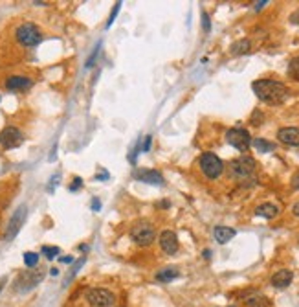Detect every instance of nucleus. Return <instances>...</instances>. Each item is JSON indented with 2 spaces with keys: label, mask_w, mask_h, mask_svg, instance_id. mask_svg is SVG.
Returning a JSON list of instances; mask_svg holds the SVG:
<instances>
[{
  "label": "nucleus",
  "mask_w": 299,
  "mask_h": 307,
  "mask_svg": "<svg viewBox=\"0 0 299 307\" xmlns=\"http://www.w3.org/2000/svg\"><path fill=\"white\" fill-rule=\"evenodd\" d=\"M213 235L215 239H217V243L226 245V243L231 241L235 235H237V232H235V228H229V226H215Z\"/></svg>",
  "instance_id": "dca6fc26"
},
{
  "label": "nucleus",
  "mask_w": 299,
  "mask_h": 307,
  "mask_svg": "<svg viewBox=\"0 0 299 307\" xmlns=\"http://www.w3.org/2000/svg\"><path fill=\"white\" fill-rule=\"evenodd\" d=\"M50 274H52V276H57L59 270H57V268H52V270H50Z\"/></svg>",
  "instance_id": "58836bf2"
},
{
  "label": "nucleus",
  "mask_w": 299,
  "mask_h": 307,
  "mask_svg": "<svg viewBox=\"0 0 299 307\" xmlns=\"http://www.w3.org/2000/svg\"><path fill=\"white\" fill-rule=\"evenodd\" d=\"M204 258L209 260V258H211V250H204Z\"/></svg>",
  "instance_id": "4c0bfd02"
},
{
  "label": "nucleus",
  "mask_w": 299,
  "mask_h": 307,
  "mask_svg": "<svg viewBox=\"0 0 299 307\" xmlns=\"http://www.w3.org/2000/svg\"><path fill=\"white\" fill-rule=\"evenodd\" d=\"M37 263H39V254L37 252H24V265L28 268L37 267Z\"/></svg>",
  "instance_id": "5701e85b"
},
{
  "label": "nucleus",
  "mask_w": 299,
  "mask_h": 307,
  "mask_svg": "<svg viewBox=\"0 0 299 307\" xmlns=\"http://www.w3.org/2000/svg\"><path fill=\"white\" fill-rule=\"evenodd\" d=\"M160 247L165 254H176L178 249H180V245H178V237L173 230H163L162 234H160Z\"/></svg>",
  "instance_id": "9b49d317"
},
{
  "label": "nucleus",
  "mask_w": 299,
  "mask_h": 307,
  "mask_svg": "<svg viewBox=\"0 0 299 307\" xmlns=\"http://www.w3.org/2000/svg\"><path fill=\"white\" fill-rule=\"evenodd\" d=\"M99 208H101V203H99L98 199H92V210H94V212H99Z\"/></svg>",
  "instance_id": "2f4dec72"
},
{
  "label": "nucleus",
  "mask_w": 299,
  "mask_h": 307,
  "mask_svg": "<svg viewBox=\"0 0 299 307\" xmlns=\"http://www.w3.org/2000/svg\"><path fill=\"white\" fill-rule=\"evenodd\" d=\"M255 170H257V164L252 157L248 155H242V157L235 158L229 162V173L233 178L237 180H248L255 175Z\"/></svg>",
  "instance_id": "f03ea898"
},
{
  "label": "nucleus",
  "mask_w": 299,
  "mask_h": 307,
  "mask_svg": "<svg viewBox=\"0 0 299 307\" xmlns=\"http://www.w3.org/2000/svg\"><path fill=\"white\" fill-rule=\"evenodd\" d=\"M130 239L136 243L138 247H149L150 243H154L156 239V230L147 221L136 222L130 228Z\"/></svg>",
  "instance_id": "7ed1b4c3"
},
{
  "label": "nucleus",
  "mask_w": 299,
  "mask_h": 307,
  "mask_svg": "<svg viewBox=\"0 0 299 307\" xmlns=\"http://www.w3.org/2000/svg\"><path fill=\"white\" fill-rule=\"evenodd\" d=\"M119 7H121V2H116V6H114V11L111 13V19H109V22H107V26H111L112 22H114V19H116L117 11H119Z\"/></svg>",
  "instance_id": "393cba45"
},
{
  "label": "nucleus",
  "mask_w": 299,
  "mask_h": 307,
  "mask_svg": "<svg viewBox=\"0 0 299 307\" xmlns=\"http://www.w3.org/2000/svg\"><path fill=\"white\" fill-rule=\"evenodd\" d=\"M22 142H24V134H22L20 129H17L13 125L4 127V129L0 131V145H2L4 149H15V147L22 145Z\"/></svg>",
  "instance_id": "1a4fd4ad"
},
{
  "label": "nucleus",
  "mask_w": 299,
  "mask_h": 307,
  "mask_svg": "<svg viewBox=\"0 0 299 307\" xmlns=\"http://www.w3.org/2000/svg\"><path fill=\"white\" fill-rule=\"evenodd\" d=\"M292 214H294V216H298V217H299V203H296V204H294V206H292Z\"/></svg>",
  "instance_id": "f704fd0d"
},
{
  "label": "nucleus",
  "mask_w": 299,
  "mask_h": 307,
  "mask_svg": "<svg viewBox=\"0 0 299 307\" xmlns=\"http://www.w3.org/2000/svg\"><path fill=\"white\" fill-rule=\"evenodd\" d=\"M277 138L281 144L299 147V127H281L277 131Z\"/></svg>",
  "instance_id": "f8f14e48"
},
{
  "label": "nucleus",
  "mask_w": 299,
  "mask_h": 307,
  "mask_svg": "<svg viewBox=\"0 0 299 307\" xmlns=\"http://www.w3.org/2000/svg\"><path fill=\"white\" fill-rule=\"evenodd\" d=\"M250 48H252L250 41H248V39H241V41H237V43H233V44H231V48H229V53H231V55H244V53L250 52Z\"/></svg>",
  "instance_id": "aec40b11"
},
{
  "label": "nucleus",
  "mask_w": 299,
  "mask_h": 307,
  "mask_svg": "<svg viewBox=\"0 0 299 307\" xmlns=\"http://www.w3.org/2000/svg\"><path fill=\"white\" fill-rule=\"evenodd\" d=\"M226 140H228V144L231 147H235L237 151H241V153H246L250 149V145H252V136H250V132L246 129H242V127H233V129H229L226 132Z\"/></svg>",
  "instance_id": "6e6552de"
},
{
  "label": "nucleus",
  "mask_w": 299,
  "mask_h": 307,
  "mask_svg": "<svg viewBox=\"0 0 299 307\" xmlns=\"http://www.w3.org/2000/svg\"><path fill=\"white\" fill-rule=\"evenodd\" d=\"M61 262H63V263H72V262H74V258L66 256V258H61Z\"/></svg>",
  "instance_id": "c9c22d12"
},
{
  "label": "nucleus",
  "mask_w": 299,
  "mask_h": 307,
  "mask_svg": "<svg viewBox=\"0 0 299 307\" xmlns=\"http://www.w3.org/2000/svg\"><path fill=\"white\" fill-rule=\"evenodd\" d=\"M134 178L147 184H154V186H162L163 184V176L154 170H136L134 171Z\"/></svg>",
  "instance_id": "2eb2a0df"
},
{
  "label": "nucleus",
  "mask_w": 299,
  "mask_h": 307,
  "mask_svg": "<svg viewBox=\"0 0 299 307\" xmlns=\"http://www.w3.org/2000/svg\"><path fill=\"white\" fill-rule=\"evenodd\" d=\"M44 278V272L42 270H35V268H30L26 272H22V274L17 278L15 281V291L17 293H28V291H32L39 285L40 281Z\"/></svg>",
  "instance_id": "0eeeda50"
},
{
  "label": "nucleus",
  "mask_w": 299,
  "mask_h": 307,
  "mask_svg": "<svg viewBox=\"0 0 299 307\" xmlns=\"http://www.w3.org/2000/svg\"><path fill=\"white\" fill-rule=\"evenodd\" d=\"M292 188L294 190H299V173H296L292 176Z\"/></svg>",
  "instance_id": "7c9ffc66"
},
{
  "label": "nucleus",
  "mask_w": 299,
  "mask_h": 307,
  "mask_svg": "<svg viewBox=\"0 0 299 307\" xmlns=\"http://www.w3.org/2000/svg\"><path fill=\"white\" fill-rule=\"evenodd\" d=\"M149 147H150V136H147V138H145V142H143L142 151L145 153V151H149Z\"/></svg>",
  "instance_id": "72a5a7b5"
},
{
  "label": "nucleus",
  "mask_w": 299,
  "mask_h": 307,
  "mask_svg": "<svg viewBox=\"0 0 299 307\" xmlns=\"http://www.w3.org/2000/svg\"><path fill=\"white\" fill-rule=\"evenodd\" d=\"M32 79L26 78V76H11V78L6 79V88L11 92H22L32 88Z\"/></svg>",
  "instance_id": "ddd939ff"
},
{
  "label": "nucleus",
  "mask_w": 299,
  "mask_h": 307,
  "mask_svg": "<svg viewBox=\"0 0 299 307\" xmlns=\"http://www.w3.org/2000/svg\"><path fill=\"white\" fill-rule=\"evenodd\" d=\"M26 206H19V210L15 212L9 222H7V228L4 232V239L6 241H11L15 235L19 234V230L22 228V224H24V219H26Z\"/></svg>",
  "instance_id": "9d476101"
},
{
  "label": "nucleus",
  "mask_w": 299,
  "mask_h": 307,
  "mask_svg": "<svg viewBox=\"0 0 299 307\" xmlns=\"http://www.w3.org/2000/svg\"><path fill=\"white\" fill-rule=\"evenodd\" d=\"M81 186H83V180H81L79 176H75V178H74V182L70 184V191H77Z\"/></svg>",
  "instance_id": "a878e982"
},
{
  "label": "nucleus",
  "mask_w": 299,
  "mask_h": 307,
  "mask_svg": "<svg viewBox=\"0 0 299 307\" xmlns=\"http://www.w3.org/2000/svg\"><path fill=\"white\" fill-rule=\"evenodd\" d=\"M255 216L264 217V219H273V217L279 216V206H277V204H273V203L259 204V206L255 208Z\"/></svg>",
  "instance_id": "f3484780"
},
{
  "label": "nucleus",
  "mask_w": 299,
  "mask_h": 307,
  "mask_svg": "<svg viewBox=\"0 0 299 307\" xmlns=\"http://www.w3.org/2000/svg\"><path fill=\"white\" fill-rule=\"evenodd\" d=\"M252 88L261 101L270 105L285 103L288 98V87L275 79H257L252 83Z\"/></svg>",
  "instance_id": "f257e3e1"
},
{
  "label": "nucleus",
  "mask_w": 299,
  "mask_h": 307,
  "mask_svg": "<svg viewBox=\"0 0 299 307\" xmlns=\"http://www.w3.org/2000/svg\"><path fill=\"white\" fill-rule=\"evenodd\" d=\"M268 4V0H259V2H255V9L259 11V9H262V7Z\"/></svg>",
  "instance_id": "473e14b6"
},
{
  "label": "nucleus",
  "mask_w": 299,
  "mask_h": 307,
  "mask_svg": "<svg viewBox=\"0 0 299 307\" xmlns=\"http://www.w3.org/2000/svg\"><path fill=\"white\" fill-rule=\"evenodd\" d=\"M85 298L92 307H112L116 304L114 293H111L109 289H103V287L88 289L85 294Z\"/></svg>",
  "instance_id": "39448f33"
},
{
  "label": "nucleus",
  "mask_w": 299,
  "mask_h": 307,
  "mask_svg": "<svg viewBox=\"0 0 299 307\" xmlns=\"http://www.w3.org/2000/svg\"><path fill=\"white\" fill-rule=\"evenodd\" d=\"M290 22H292V24H299V7L290 15Z\"/></svg>",
  "instance_id": "c756f323"
},
{
  "label": "nucleus",
  "mask_w": 299,
  "mask_h": 307,
  "mask_svg": "<svg viewBox=\"0 0 299 307\" xmlns=\"http://www.w3.org/2000/svg\"><path fill=\"white\" fill-rule=\"evenodd\" d=\"M294 280V272L292 270H288V268H281L277 270L275 274L270 278V283H272V287L275 289H286Z\"/></svg>",
  "instance_id": "4468645a"
},
{
  "label": "nucleus",
  "mask_w": 299,
  "mask_h": 307,
  "mask_svg": "<svg viewBox=\"0 0 299 307\" xmlns=\"http://www.w3.org/2000/svg\"><path fill=\"white\" fill-rule=\"evenodd\" d=\"M252 145H254L259 153H270V151L275 149V145H273L272 142L264 140V138H255V140H252Z\"/></svg>",
  "instance_id": "412c9836"
},
{
  "label": "nucleus",
  "mask_w": 299,
  "mask_h": 307,
  "mask_svg": "<svg viewBox=\"0 0 299 307\" xmlns=\"http://www.w3.org/2000/svg\"><path fill=\"white\" fill-rule=\"evenodd\" d=\"M98 53H99V46L96 48V50H94V53L90 55V59L86 61V66H88V68H90V66L94 65V61H96V57H98Z\"/></svg>",
  "instance_id": "bb28decb"
},
{
  "label": "nucleus",
  "mask_w": 299,
  "mask_h": 307,
  "mask_svg": "<svg viewBox=\"0 0 299 307\" xmlns=\"http://www.w3.org/2000/svg\"><path fill=\"white\" fill-rule=\"evenodd\" d=\"M244 306L246 307H270V300H268L264 294H250L244 298Z\"/></svg>",
  "instance_id": "a211bd4d"
},
{
  "label": "nucleus",
  "mask_w": 299,
  "mask_h": 307,
  "mask_svg": "<svg viewBox=\"0 0 299 307\" xmlns=\"http://www.w3.org/2000/svg\"><path fill=\"white\" fill-rule=\"evenodd\" d=\"M202 24H204V30H206V32H209V30H211V26H209L208 13H202Z\"/></svg>",
  "instance_id": "cd10ccee"
},
{
  "label": "nucleus",
  "mask_w": 299,
  "mask_h": 307,
  "mask_svg": "<svg viewBox=\"0 0 299 307\" xmlns=\"http://www.w3.org/2000/svg\"><path fill=\"white\" fill-rule=\"evenodd\" d=\"M4 285H6V276H4V278H0V293H2Z\"/></svg>",
  "instance_id": "e433bc0d"
},
{
  "label": "nucleus",
  "mask_w": 299,
  "mask_h": 307,
  "mask_svg": "<svg viewBox=\"0 0 299 307\" xmlns=\"http://www.w3.org/2000/svg\"><path fill=\"white\" fill-rule=\"evenodd\" d=\"M15 37L19 41L22 46H26V48H33V46H37L42 41V33L40 30L33 22H24V24H20L17 28V32H15Z\"/></svg>",
  "instance_id": "20e7f679"
},
{
  "label": "nucleus",
  "mask_w": 299,
  "mask_h": 307,
  "mask_svg": "<svg viewBox=\"0 0 299 307\" xmlns=\"http://www.w3.org/2000/svg\"><path fill=\"white\" fill-rule=\"evenodd\" d=\"M178 276H180V272H178L175 267H165V268H162L160 272H156V281H162V283H169V281L176 280Z\"/></svg>",
  "instance_id": "6ab92c4d"
},
{
  "label": "nucleus",
  "mask_w": 299,
  "mask_h": 307,
  "mask_svg": "<svg viewBox=\"0 0 299 307\" xmlns=\"http://www.w3.org/2000/svg\"><path fill=\"white\" fill-rule=\"evenodd\" d=\"M40 252H42V254H44L48 260H53V258H57V254L61 252V250H59V247H48V245H44Z\"/></svg>",
  "instance_id": "b1692460"
},
{
  "label": "nucleus",
  "mask_w": 299,
  "mask_h": 307,
  "mask_svg": "<svg viewBox=\"0 0 299 307\" xmlns=\"http://www.w3.org/2000/svg\"><path fill=\"white\" fill-rule=\"evenodd\" d=\"M200 170L202 173L208 176V178H211V180H215V178H219V176L222 175V171H224V164H222V160L217 155H213V153H204L200 157Z\"/></svg>",
  "instance_id": "423d86ee"
},
{
  "label": "nucleus",
  "mask_w": 299,
  "mask_h": 307,
  "mask_svg": "<svg viewBox=\"0 0 299 307\" xmlns=\"http://www.w3.org/2000/svg\"><path fill=\"white\" fill-rule=\"evenodd\" d=\"M286 72L292 79L299 81V57H294L290 59V63H288V68H286Z\"/></svg>",
  "instance_id": "4be33fe9"
},
{
  "label": "nucleus",
  "mask_w": 299,
  "mask_h": 307,
  "mask_svg": "<svg viewBox=\"0 0 299 307\" xmlns=\"http://www.w3.org/2000/svg\"><path fill=\"white\" fill-rule=\"evenodd\" d=\"M261 118H262V114H261L259 111H255L254 112V118H252V124L254 125H261L262 122H261Z\"/></svg>",
  "instance_id": "c85d7f7f"
}]
</instances>
